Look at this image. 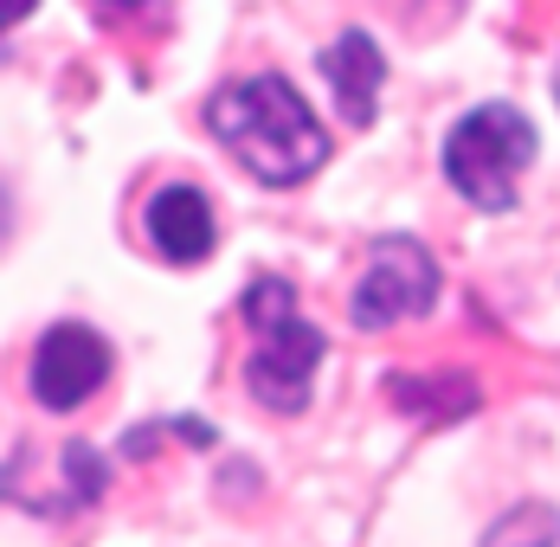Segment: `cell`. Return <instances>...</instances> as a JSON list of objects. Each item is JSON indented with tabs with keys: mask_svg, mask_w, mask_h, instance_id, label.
<instances>
[{
	"mask_svg": "<svg viewBox=\"0 0 560 547\" xmlns=\"http://www.w3.org/2000/svg\"><path fill=\"white\" fill-rule=\"evenodd\" d=\"M207 129L265 187H303L329 162V136H323L316 109L303 104V91H290V78H238V84L213 91Z\"/></svg>",
	"mask_w": 560,
	"mask_h": 547,
	"instance_id": "6da1fadb",
	"label": "cell"
},
{
	"mask_svg": "<svg viewBox=\"0 0 560 547\" xmlns=\"http://www.w3.org/2000/svg\"><path fill=\"white\" fill-rule=\"evenodd\" d=\"M245 323H252V354H245V386L265 412H303L310 381L323 368V328L296 310V290L283 277H252L245 283Z\"/></svg>",
	"mask_w": 560,
	"mask_h": 547,
	"instance_id": "7a4b0ae2",
	"label": "cell"
},
{
	"mask_svg": "<svg viewBox=\"0 0 560 547\" xmlns=\"http://www.w3.org/2000/svg\"><path fill=\"white\" fill-rule=\"evenodd\" d=\"M535 167V123L515 104H477L445 136V181L483 213H509L522 174Z\"/></svg>",
	"mask_w": 560,
	"mask_h": 547,
	"instance_id": "3957f363",
	"label": "cell"
},
{
	"mask_svg": "<svg viewBox=\"0 0 560 547\" xmlns=\"http://www.w3.org/2000/svg\"><path fill=\"white\" fill-rule=\"evenodd\" d=\"M432 303H439V258H432L419 238H406V232L374 238L368 271H361V283L348 290V323L374 335V328L425 316Z\"/></svg>",
	"mask_w": 560,
	"mask_h": 547,
	"instance_id": "277c9868",
	"label": "cell"
},
{
	"mask_svg": "<svg viewBox=\"0 0 560 547\" xmlns=\"http://www.w3.org/2000/svg\"><path fill=\"white\" fill-rule=\"evenodd\" d=\"M110 381V341L84 323H58L33 348V399L46 412H78L97 386Z\"/></svg>",
	"mask_w": 560,
	"mask_h": 547,
	"instance_id": "5b68a950",
	"label": "cell"
},
{
	"mask_svg": "<svg viewBox=\"0 0 560 547\" xmlns=\"http://www.w3.org/2000/svg\"><path fill=\"white\" fill-rule=\"evenodd\" d=\"M142 225H149V245H155L168 265H207V258H213V238H220L207 194H200V187H187V181L162 187V194L149 200Z\"/></svg>",
	"mask_w": 560,
	"mask_h": 547,
	"instance_id": "8992f818",
	"label": "cell"
},
{
	"mask_svg": "<svg viewBox=\"0 0 560 547\" xmlns=\"http://www.w3.org/2000/svg\"><path fill=\"white\" fill-rule=\"evenodd\" d=\"M323 78H329V91H336L341 116H348L354 129H368L374 109H381V78H387V58L374 46V33H341L336 46L323 53Z\"/></svg>",
	"mask_w": 560,
	"mask_h": 547,
	"instance_id": "52a82bcc",
	"label": "cell"
},
{
	"mask_svg": "<svg viewBox=\"0 0 560 547\" xmlns=\"http://www.w3.org/2000/svg\"><path fill=\"white\" fill-rule=\"evenodd\" d=\"M477 547H560V509L548 502H522L503 522H490V535Z\"/></svg>",
	"mask_w": 560,
	"mask_h": 547,
	"instance_id": "ba28073f",
	"label": "cell"
},
{
	"mask_svg": "<svg viewBox=\"0 0 560 547\" xmlns=\"http://www.w3.org/2000/svg\"><path fill=\"white\" fill-rule=\"evenodd\" d=\"M33 7H39V0H0V33H13V26L33 13Z\"/></svg>",
	"mask_w": 560,
	"mask_h": 547,
	"instance_id": "9c48e42d",
	"label": "cell"
},
{
	"mask_svg": "<svg viewBox=\"0 0 560 547\" xmlns=\"http://www.w3.org/2000/svg\"><path fill=\"white\" fill-rule=\"evenodd\" d=\"M104 7H116V13H129V7H142V0H104Z\"/></svg>",
	"mask_w": 560,
	"mask_h": 547,
	"instance_id": "30bf717a",
	"label": "cell"
},
{
	"mask_svg": "<svg viewBox=\"0 0 560 547\" xmlns=\"http://www.w3.org/2000/svg\"><path fill=\"white\" fill-rule=\"evenodd\" d=\"M555 97H560V78H555Z\"/></svg>",
	"mask_w": 560,
	"mask_h": 547,
	"instance_id": "8fae6325",
	"label": "cell"
}]
</instances>
